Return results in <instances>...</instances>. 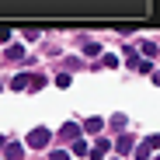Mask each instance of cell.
<instances>
[{
    "label": "cell",
    "instance_id": "1",
    "mask_svg": "<svg viewBox=\"0 0 160 160\" xmlns=\"http://www.w3.org/2000/svg\"><path fill=\"white\" fill-rule=\"evenodd\" d=\"M153 0H0V18H146Z\"/></svg>",
    "mask_w": 160,
    "mask_h": 160
},
{
    "label": "cell",
    "instance_id": "2",
    "mask_svg": "<svg viewBox=\"0 0 160 160\" xmlns=\"http://www.w3.org/2000/svg\"><path fill=\"white\" fill-rule=\"evenodd\" d=\"M49 143H52V132H49V129H42V125H38V129H32V132H28V146L45 150Z\"/></svg>",
    "mask_w": 160,
    "mask_h": 160
},
{
    "label": "cell",
    "instance_id": "3",
    "mask_svg": "<svg viewBox=\"0 0 160 160\" xmlns=\"http://www.w3.org/2000/svg\"><path fill=\"white\" fill-rule=\"evenodd\" d=\"M157 146H160V136H150V139H143V146H136L132 153H136V160H146V157H150Z\"/></svg>",
    "mask_w": 160,
    "mask_h": 160
},
{
    "label": "cell",
    "instance_id": "4",
    "mask_svg": "<svg viewBox=\"0 0 160 160\" xmlns=\"http://www.w3.org/2000/svg\"><path fill=\"white\" fill-rule=\"evenodd\" d=\"M11 87H14V91H32V73H18V77L11 80Z\"/></svg>",
    "mask_w": 160,
    "mask_h": 160
},
{
    "label": "cell",
    "instance_id": "5",
    "mask_svg": "<svg viewBox=\"0 0 160 160\" xmlns=\"http://www.w3.org/2000/svg\"><path fill=\"white\" fill-rule=\"evenodd\" d=\"M132 143H136V139H132V136H122V139L115 143V150H118V153L125 157V153H132Z\"/></svg>",
    "mask_w": 160,
    "mask_h": 160
},
{
    "label": "cell",
    "instance_id": "6",
    "mask_svg": "<svg viewBox=\"0 0 160 160\" xmlns=\"http://www.w3.org/2000/svg\"><path fill=\"white\" fill-rule=\"evenodd\" d=\"M4 150H7V160H21V157H24V150H21V143H7Z\"/></svg>",
    "mask_w": 160,
    "mask_h": 160
},
{
    "label": "cell",
    "instance_id": "7",
    "mask_svg": "<svg viewBox=\"0 0 160 160\" xmlns=\"http://www.w3.org/2000/svg\"><path fill=\"white\" fill-rule=\"evenodd\" d=\"M108 150H112V143H104V139H101V143L91 150V157H94V160H104V153H108Z\"/></svg>",
    "mask_w": 160,
    "mask_h": 160
},
{
    "label": "cell",
    "instance_id": "8",
    "mask_svg": "<svg viewBox=\"0 0 160 160\" xmlns=\"http://www.w3.org/2000/svg\"><path fill=\"white\" fill-rule=\"evenodd\" d=\"M59 136H63V139H80V136H77V125H73V122H66V125L59 129Z\"/></svg>",
    "mask_w": 160,
    "mask_h": 160
},
{
    "label": "cell",
    "instance_id": "9",
    "mask_svg": "<svg viewBox=\"0 0 160 160\" xmlns=\"http://www.w3.org/2000/svg\"><path fill=\"white\" fill-rule=\"evenodd\" d=\"M7 59H24V45H7Z\"/></svg>",
    "mask_w": 160,
    "mask_h": 160
},
{
    "label": "cell",
    "instance_id": "10",
    "mask_svg": "<svg viewBox=\"0 0 160 160\" xmlns=\"http://www.w3.org/2000/svg\"><path fill=\"white\" fill-rule=\"evenodd\" d=\"M70 150H73V153H77V157H87V153H91V146H87V143H84V139H77V143H73V146H70Z\"/></svg>",
    "mask_w": 160,
    "mask_h": 160
},
{
    "label": "cell",
    "instance_id": "11",
    "mask_svg": "<svg viewBox=\"0 0 160 160\" xmlns=\"http://www.w3.org/2000/svg\"><path fill=\"white\" fill-rule=\"evenodd\" d=\"M101 125H104V122H101V118H87V122H84V129H87V132H98V129H101Z\"/></svg>",
    "mask_w": 160,
    "mask_h": 160
},
{
    "label": "cell",
    "instance_id": "12",
    "mask_svg": "<svg viewBox=\"0 0 160 160\" xmlns=\"http://www.w3.org/2000/svg\"><path fill=\"white\" fill-rule=\"evenodd\" d=\"M38 87H45V77L42 73H32V91H38Z\"/></svg>",
    "mask_w": 160,
    "mask_h": 160
},
{
    "label": "cell",
    "instance_id": "13",
    "mask_svg": "<svg viewBox=\"0 0 160 160\" xmlns=\"http://www.w3.org/2000/svg\"><path fill=\"white\" fill-rule=\"evenodd\" d=\"M84 52H87V56H98L101 45H98V42H84Z\"/></svg>",
    "mask_w": 160,
    "mask_h": 160
},
{
    "label": "cell",
    "instance_id": "14",
    "mask_svg": "<svg viewBox=\"0 0 160 160\" xmlns=\"http://www.w3.org/2000/svg\"><path fill=\"white\" fill-rule=\"evenodd\" d=\"M56 87H70V73H59L56 77Z\"/></svg>",
    "mask_w": 160,
    "mask_h": 160
},
{
    "label": "cell",
    "instance_id": "15",
    "mask_svg": "<svg viewBox=\"0 0 160 160\" xmlns=\"http://www.w3.org/2000/svg\"><path fill=\"white\" fill-rule=\"evenodd\" d=\"M49 160H70V153H63V150H52V153H49Z\"/></svg>",
    "mask_w": 160,
    "mask_h": 160
},
{
    "label": "cell",
    "instance_id": "16",
    "mask_svg": "<svg viewBox=\"0 0 160 160\" xmlns=\"http://www.w3.org/2000/svg\"><path fill=\"white\" fill-rule=\"evenodd\" d=\"M0 146H7V139H4V136H0Z\"/></svg>",
    "mask_w": 160,
    "mask_h": 160
},
{
    "label": "cell",
    "instance_id": "17",
    "mask_svg": "<svg viewBox=\"0 0 160 160\" xmlns=\"http://www.w3.org/2000/svg\"><path fill=\"white\" fill-rule=\"evenodd\" d=\"M0 91H4V87H0Z\"/></svg>",
    "mask_w": 160,
    "mask_h": 160
}]
</instances>
